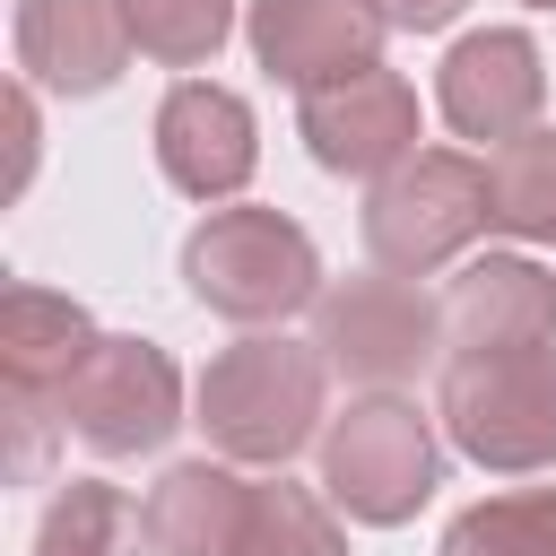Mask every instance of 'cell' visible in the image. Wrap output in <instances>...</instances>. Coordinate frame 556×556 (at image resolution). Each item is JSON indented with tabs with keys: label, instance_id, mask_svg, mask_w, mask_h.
I'll return each mask as SVG.
<instances>
[{
	"label": "cell",
	"instance_id": "obj_19",
	"mask_svg": "<svg viewBox=\"0 0 556 556\" xmlns=\"http://www.w3.org/2000/svg\"><path fill=\"white\" fill-rule=\"evenodd\" d=\"M122 17H130V43L165 70H200L235 35V0H122Z\"/></svg>",
	"mask_w": 556,
	"mask_h": 556
},
{
	"label": "cell",
	"instance_id": "obj_11",
	"mask_svg": "<svg viewBox=\"0 0 556 556\" xmlns=\"http://www.w3.org/2000/svg\"><path fill=\"white\" fill-rule=\"evenodd\" d=\"M156 165L182 200H235L261 165V130H252V104L235 87H208V78H182L165 104H156Z\"/></svg>",
	"mask_w": 556,
	"mask_h": 556
},
{
	"label": "cell",
	"instance_id": "obj_9",
	"mask_svg": "<svg viewBox=\"0 0 556 556\" xmlns=\"http://www.w3.org/2000/svg\"><path fill=\"white\" fill-rule=\"evenodd\" d=\"M434 104H443V122L460 130V139H521L530 122H539V104H547V70H539V43L521 35V26H478V35H460L452 52H443V70H434Z\"/></svg>",
	"mask_w": 556,
	"mask_h": 556
},
{
	"label": "cell",
	"instance_id": "obj_14",
	"mask_svg": "<svg viewBox=\"0 0 556 556\" xmlns=\"http://www.w3.org/2000/svg\"><path fill=\"white\" fill-rule=\"evenodd\" d=\"M104 330L87 321V304H70V295H52V287H9L0 295V374H9V391L17 400H61V382L87 365V348H96Z\"/></svg>",
	"mask_w": 556,
	"mask_h": 556
},
{
	"label": "cell",
	"instance_id": "obj_12",
	"mask_svg": "<svg viewBox=\"0 0 556 556\" xmlns=\"http://www.w3.org/2000/svg\"><path fill=\"white\" fill-rule=\"evenodd\" d=\"M495 348H556V269H539L530 252H486L443 295V356Z\"/></svg>",
	"mask_w": 556,
	"mask_h": 556
},
{
	"label": "cell",
	"instance_id": "obj_8",
	"mask_svg": "<svg viewBox=\"0 0 556 556\" xmlns=\"http://www.w3.org/2000/svg\"><path fill=\"white\" fill-rule=\"evenodd\" d=\"M313 165L330 174H391L400 156H417V87L382 61L348 70V78H321L304 87V113H295Z\"/></svg>",
	"mask_w": 556,
	"mask_h": 556
},
{
	"label": "cell",
	"instance_id": "obj_10",
	"mask_svg": "<svg viewBox=\"0 0 556 556\" xmlns=\"http://www.w3.org/2000/svg\"><path fill=\"white\" fill-rule=\"evenodd\" d=\"M252 35V61L278 78V87H321V78H348L365 61H382V35L391 17L374 0H252L243 17Z\"/></svg>",
	"mask_w": 556,
	"mask_h": 556
},
{
	"label": "cell",
	"instance_id": "obj_5",
	"mask_svg": "<svg viewBox=\"0 0 556 556\" xmlns=\"http://www.w3.org/2000/svg\"><path fill=\"white\" fill-rule=\"evenodd\" d=\"M443 434L478 469H547L556 460V348L443 356Z\"/></svg>",
	"mask_w": 556,
	"mask_h": 556
},
{
	"label": "cell",
	"instance_id": "obj_17",
	"mask_svg": "<svg viewBox=\"0 0 556 556\" xmlns=\"http://www.w3.org/2000/svg\"><path fill=\"white\" fill-rule=\"evenodd\" d=\"M486 200H495V235L513 243H547L556 235V130H521L486 156Z\"/></svg>",
	"mask_w": 556,
	"mask_h": 556
},
{
	"label": "cell",
	"instance_id": "obj_7",
	"mask_svg": "<svg viewBox=\"0 0 556 556\" xmlns=\"http://www.w3.org/2000/svg\"><path fill=\"white\" fill-rule=\"evenodd\" d=\"M61 426L104 452V460H130V452H156L174 426H182V374L156 339H96L87 365L61 382Z\"/></svg>",
	"mask_w": 556,
	"mask_h": 556
},
{
	"label": "cell",
	"instance_id": "obj_18",
	"mask_svg": "<svg viewBox=\"0 0 556 556\" xmlns=\"http://www.w3.org/2000/svg\"><path fill=\"white\" fill-rule=\"evenodd\" d=\"M443 556H556V486H513L443 530Z\"/></svg>",
	"mask_w": 556,
	"mask_h": 556
},
{
	"label": "cell",
	"instance_id": "obj_22",
	"mask_svg": "<svg viewBox=\"0 0 556 556\" xmlns=\"http://www.w3.org/2000/svg\"><path fill=\"white\" fill-rule=\"evenodd\" d=\"M521 9H556V0H521Z\"/></svg>",
	"mask_w": 556,
	"mask_h": 556
},
{
	"label": "cell",
	"instance_id": "obj_1",
	"mask_svg": "<svg viewBox=\"0 0 556 556\" xmlns=\"http://www.w3.org/2000/svg\"><path fill=\"white\" fill-rule=\"evenodd\" d=\"M321 348H295L278 330H252L208 356L200 374V434L243 469H287L321 426Z\"/></svg>",
	"mask_w": 556,
	"mask_h": 556
},
{
	"label": "cell",
	"instance_id": "obj_16",
	"mask_svg": "<svg viewBox=\"0 0 556 556\" xmlns=\"http://www.w3.org/2000/svg\"><path fill=\"white\" fill-rule=\"evenodd\" d=\"M139 547H156L148 504H130L104 478H70L35 521V556H139Z\"/></svg>",
	"mask_w": 556,
	"mask_h": 556
},
{
	"label": "cell",
	"instance_id": "obj_2",
	"mask_svg": "<svg viewBox=\"0 0 556 556\" xmlns=\"http://www.w3.org/2000/svg\"><path fill=\"white\" fill-rule=\"evenodd\" d=\"M182 278L217 321H243V330H269L321 304V252L278 208H208L182 243Z\"/></svg>",
	"mask_w": 556,
	"mask_h": 556
},
{
	"label": "cell",
	"instance_id": "obj_15",
	"mask_svg": "<svg viewBox=\"0 0 556 556\" xmlns=\"http://www.w3.org/2000/svg\"><path fill=\"white\" fill-rule=\"evenodd\" d=\"M252 521V478H235L226 460H174L148 486V539L156 556H235Z\"/></svg>",
	"mask_w": 556,
	"mask_h": 556
},
{
	"label": "cell",
	"instance_id": "obj_21",
	"mask_svg": "<svg viewBox=\"0 0 556 556\" xmlns=\"http://www.w3.org/2000/svg\"><path fill=\"white\" fill-rule=\"evenodd\" d=\"M374 9H382L400 35H443V26H452L469 0H374Z\"/></svg>",
	"mask_w": 556,
	"mask_h": 556
},
{
	"label": "cell",
	"instance_id": "obj_3",
	"mask_svg": "<svg viewBox=\"0 0 556 556\" xmlns=\"http://www.w3.org/2000/svg\"><path fill=\"white\" fill-rule=\"evenodd\" d=\"M434 478H443L434 417H417V400H400V391H365L321 426V495L365 530L417 521Z\"/></svg>",
	"mask_w": 556,
	"mask_h": 556
},
{
	"label": "cell",
	"instance_id": "obj_13",
	"mask_svg": "<svg viewBox=\"0 0 556 556\" xmlns=\"http://www.w3.org/2000/svg\"><path fill=\"white\" fill-rule=\"evenodd\" d=\"M130 52L122 0H17V70L52 96H104Z\"/></svg>",
	"mask_w": 556,
	"mask_h": 556
},
{
	"label": "cell",
	"instance_id": "obj_6",
	"mask_svg": "<svg viewBox=\"0 0 556 556\" xmlns=\"http://www.w3.org/2000/svg\"><path fill=\"white\" fill-rule=\"evenodd\" d=\"M313 348H321L330 374L391 391V382H417V374L443 356V304L417 295L400 269L339 278V287H321V304H313Z\"/></svg>",
	"mask_w": 556,
	"mask_h": 556
},
{
	"label": "cell",
	"instance_id": "obj_4",
	"mask_svg": "<svg viewBox=\"0 0 556 556\" xmlns=\"http://www.w3.org/2000/svg\"><path fill=\"white\" fill-rule=\"evenodd\" d=\"M486 226H495L486 165L460 148H417L391 174H374V191H365V252H374V269H400V278L443 269Z\"/></svg>",
	"mask_w": 556,
	"mask_h": 556
},
{
	"label": "cell",
	"instance_id": "obj_20",
	"mask_svg": "<svg viewBox=\"0 0 556 556\" xmlns=\"http://www.w3.org/2000/svg\"><path fill=\"white\" fill-rule=\"evenodd\" d=\"M235 556H348L330 504L313 486H252V521H243V547Z\"/></svg>",
	"mask_w": 556,
	"mask_h": 556
}]
</instances>
